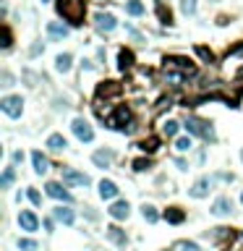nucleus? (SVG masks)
I'll list each match as a JSON object with an SVG mask.
<instances>
[{"label":"nucleus","mask_w":243,"mask_h":251,"mask_svg":"<svg viewBox=\"0 0 243 251\" xmlns=\"http://www.w3.org/2000/svg\"><path fill=\"white\" fill-rule=\"evenodd\" d=\"M58 13L68 21L71 26L84 24V13H87V0H60L58 3Z\"/></svg>","instance_id":"1"},{"label":"nucleus","mask_w":243,"mask_h":251,"mask_svg":"<svg viewBox=\"0 0 243 251\" xmlns=\"http://www.w3.org/2000/svg\"><path fill=\"white\" fill-rule=\"evenodd\" d=\"M183 128H186L191 136H199V139H204V141H217V134H215V128H212L209 120H201V118L188 115L186 123H183Z\"/></svg>","instance_id":"2"},{"label":"nucleus","mask_w":243,"mask_h":251,"mask_svg":"<svg viewBox=\"0 0 243 251\" xmlns=\"http://www.w3.org/2000/svg\"><path fill=\"white\" fill-rule=\"evenodd\" d=\"M0 110L8 118H21V113H24V100H21L19 94H8V97L0 100Z\"/></svg>","instance_id":"3"},{"label":"nucleus","mask_w":243,"mask_h":251,"mask_svg":"<svg viewBox=\"0 0 243 251\" xmlns=\"http://www.w3.org/2000/svg\"><path fill=\"white\" fill-rule=\"evenodd\" d=\"M71 128H73V134H76V139H79V141H84V144H92V141H94V128L89 126V120L73 118Z\"/></svg>","instance_id":"4"},{"label":"nucleus","mask_w":243,"mask_h":251,"mask_svg":"<svg viewBox=\"0 0 243 251\" xmlns=\"http://www.w3.org/2000/svg\"><path fill=\"white\" fill-rule=\"evenodd\" d=\"M60 178H63V183L68 186H92V178L87 176V173H79L73 170V167H63V173H60Z\"/></svg>","instance_id":"5"},{"label":"nucleus","mask_w":243,"mask_h":251,"mask_svg":"<svg viewBox=\"0 0 243 251\" xmlns=\"http://www.w3.org/2000/svg\"><path fill=\"white\" fill-rule=\"evenodd\" d=\"M94 26H97V32L110 34V32H115V29H118V21H115V16H112V13L97 11V13H94Z\"/></svg>","instance_id":"6"},{"label":"nucleus","mask_w":243,"mask_h":251,"mask_svg":"<svg viewBox=\"0 0 243 251\" xmlns=\"http://www.w3.org/2000/svg\"><path fill=\"white\" fill-rule=\"evenodd\" d=\"M212 186H215V178H209V176H201L196 183L188 188V196L191 199H204V196H209V191H212Z\"/></svg>","instance_id":"7"},{"label":"nucleus","mask_w":243,"mask_h":251,"mask_svg":"<svg viewBox=\"0 0 243 251\" xmlns=\"http://www.w3.org/2000/svg\"><path fill=\"white\" fill-rule=\"evenodd\" d=\"M19 228H21V230H26V233H34V230H40V217H37L32 209H24V212H19Z\"/></svg>","instance_id":"8"},{"label":"nucleus","mask_w":243,"mask_h":251,"mask_svg":"<svg viewBox=\"0 0 243 251\" xmlns=\"http://www.w3.org/2000/svg\"><path fill=\"white\" fill-rule=\"evenodd\" d=\"M44 194H47L50 199H58V202H66V204L73 202V196L63 188V183H55V181H50V183L44 186Z\"/></svg>","instance_id":"9"},{"label":"nucleus","mask_w":243,"mask_h":251,"mask_svg":"<svg viewBox=\"0 0 243 251\" xmlns=\"http://www.w3.org/2000/svg\"><path fill=\"white\" fill-rule=\"evenodd\" d=\"M68 34H71V26L63 24V21H50L47 24V37L52 42H63Z\"/></svg>","instance_id":"10"},{"label":"nucleus","mask_w":243,"mask_h":251,"mask_svg":"<svg viewBox=\"0 0 243 251\" xmlns=\"http://www.w3.org/2000/svg\"><path fill=\"white\" fill-rule=\"evenodd\" d=\"M209 212L215 217H227L233 212V199H230V196H217V199L212 202V209Z\"/></svg>","instance_id":"11"},{"label":"nucleus","mask_w":243,"mask_h":251,"mask_svg":"<svg viewBox=\"0 0 243 251\" xmlns=\"http://www.w3.org/2000/svg\"><path fill=\"white\" fill-rule=\"evenodd\" d=\"M108 215L112 220H128V215H131V204H128L126 199H115V202L110 204Z\"/></svg>","instance_id":"12"},{"label":"nucleus","mask_w":243,"mask_h":251,"mask_svg":"<svg viewBox=\"0 0 243 251\" xmlns=\"http://www.w3.org/2000/svg\"><path fill=\"white\" fill-rule=\"evenodd\" d=\"M128 120H131V113H128V108H118V110L108 118V126H110V128H120V131H123Z\"/></svg>","instance_id":"13"},{"label":"nucleus","mask_w":243,"mask_h":251,"mask_svg":"<svg viewBox=\"0 0 243 251\" xmlns=\"http://www.w3.org/2000/svg\"><path fill=\"white\" fill-rule=\"evenodd\" d=\"M52 217H55L58 223H63V225H73L76 223V212L68 207V204H66V207H63V204H58V207L52 209Z\"/></svg>","instance_id":"14"},{"label":"nucleus","mask_w":243,"mask_h":251,"mask_svg":"<svg viewBox=\"0 0 243 251\" xmlns=\"http://www.w3.org/2000/svg\"><path fill=\"white\" fill-rule=\"evenodd\" d=\"M118 194H120V188H118V183H112V181H100V196L105 202H110V199H118Z\"/></svg>","instance_id":"15"},{"label":"nucleus","mask_w":243,"mask_h":251,"mask_svg":"<svg viewBox=\"0 0 243 251\" xmlns=\"http://www.w3.org/2000/svg\"><path fill=\"white\" fill-rule=\"evenodd\" d=\"M32 165H34V173L37 176H47L50 170V160L42 155V152H32Z\"/></svg>","instance_id":"16"},{"label":"nucleus","mask_w":243,"mask_h":251,"mask_svg":"<svg viewBox=\"0 0 243 251\" xmlns=\"http://www.w3.org/2000/svg\"><path fill=\"white\" fill-rule=\"evenodd\" d=\"M44 147H47L50 152H66L68 139H66L63 134H50V136H47V141H44Z\"/></svg>","instance_id":"17"},{"label":"nucleus","mask_w":243,"mask_h":251,"mask_svg":"<svg viewBox=\"0 0 243 251\" xmlns=\"http://www.w3.org/2000/svg\"><path fill=\"white\" fill-rule=\"evenodd\" d=\"M112 160H115V155H112L110 149H97L94 155H92V162H94L97 167H102V170L112 165Z\"/></svg>","instance_id":"18"},{"label":"nucleus","mask_w":243,"mask_h":251,"mask_svg":"<svg viewBox=\"0 0 243 251\" xmlns=\"http://www.w3.org/2000/svg\"><path fill=\"white\" fill-rule=\"evenodd\" d=\"M71 66H73V55H71V52H60V55L55 58V71L58 73H68V71H71Z\"/></svg>","instance_id":"19"},{"label":"nucleus","mask_w":243,"mask_h":251,"mask_svg":"<svg viewBox=\"0 0 243 251\" xmlns=\"http://www.w3.org/2000/svg\"><path fill=\"white\" fill-rule=\"evenodd\" d=\"M108 238L115 243V246H120V249H126V243H128V235L120 230V228H115V225L108 228Z\"/></svg>","instance_id":"20"},{"label":"nucleus","mask_w":243,"mask_h":251,"mask_svg":"<svg viewBox=\"0 0 243 251\" xmlns=\"http://www.w3.org/2000/svg\"><path fill=\"white\" fill-rule=\"evenodd\" d=\"M165 220L173 223V225H180L186 220V212L180 209V207H168V209H165Z\"/></svg>","instance_id":"21"},{"label":"nucleus","mask_w":243,"mask_h":251,"mask_svg":"<svg viewBox=\"0 0 243 251\" xmlns=\"http://www.w3.org/2000/svg\"><path fill=\"white\" fill-rule=\"evenodd\" d=\"M13 181H16V167L8 165V167L3 170V176H0V188H11Z\"/></svg>","instance_id":"22"},{"label":"nucleus","mask_w":243,"mask_h":251,"mask_svg":"<svg viewBox=\"0 0 243 251\" xmlns=\"http://www.w3.org/2000/svg\"><path fill=\"white\" fill-rule=\"evenodd\" d=\"M144 3L141 0H126V13L128 16H144Z\"/></svg>","instance_id":"23"},{"label":"nucleus","mask_w":243,"mask_h":251,"mask_svg":"<svg viewBox=\"0 0 243 251\" xmlns=\"http://www.w3.org/2000/svg\"><path fill=\"white\" fill-rule=\"evenodd\" d=\"M194 149V136H178L176 139V152H191Z\"/></svg>","instance_id":"24"},{"label":"nucleus","mask_w":243,"mask_h":251,"mask_svg":"<svg viewBox=\"0 0 243 251\" xmlns=\"http://www.w3.org/2000/svg\"><path fill=\"white\" fill-rule=\"evenodd\" d=\"M141 215H144V220H147V223H152V225H155L157 220H159L157 207H152V204H144V207H141Z\"/></svg>","instance_id":"25"},{"label":"nucleus","mask_w":243,"mask_h":251,"mask_svg":"<svg viewBox=\"0 0 243 251\" xmlns=\"http://www.w3.org/2000/svg\"><path fill=\"white\" fill-rule=\"evenodd\" d=\"M16 246H19V251H40V243L32 238H19Z\"/></svg>","instance_id":"26"},{"label":"nucleus","mask_w":243,"mask_h":251,"mask_svg":"<svg viewBox=\"0 0 243 251\" xmlns=\"http://www.w3.org/2000/svg\"><path fill=\"white\" fill-rule=\"evenodd\" d=\"M180 131V123H178V120H165V123H162V134L165 136H176Z\"/></svg>","instance_id":"27"},{"label":"nucleus","mask_w":243,"mask_h":251,"mask_svg":"<svg viewBox=\"0 0 243 251\" xmlns=\"http://www.w3.org/2000/svg\"><path fill=\"white\" fill-rule=\"evenodd\" d=\"M118 60H120V71H126V68H131V60H133V55L128 50H120V55H118Z\"/></svg>","instance_id":"28"},{"label":"nucleus","mask_w":243,"mask_h":251,"mask_svg":"<svg viewBox=\"0 0 243 251\" xmlns=\"http://www.w3.org/2000/svg\"><path fill=\"white\" fill-rule=\"evenodd\" d=\"M157 16H159V21L162 24H173V16H170V11H165V5L157 0Z\"/></svg>","instance_id":"29"},{"label":"nucleus","mask_w":243,"mask_h":251,"mask_svg":"<svg viewBox=\"0 0 243 251\" xmlns=\"http://www.w3.org/2000/svg\"><path fill=\"white\" fill-rule=\"evenodd\" d=\"M180 11H183L186 16H194L196 13V0H180Z\"/></svg>","instance_id":"30"},{"label":"nucleus","mask_w":243,"mask_h":251,"mask_svg":"<svg viewBox=\"0 0 243 251\" xmlns=\"http://www.w3.org/2000/svg\"><path fill=\"white\" fill-rule=\"evenodd\" d=\"M26 196H29V202H32L34 207H40V204H42V196H40V191H37V188H29Z\"/></svg>","instance_id":"31"},{"label":"nucleus","mask_w":243,"mask_h":251,"mask_svg":"<svg viewBox=\"0 0 243 251\" xmlns=\"http://www.w3.org/2000/svg\"><path fill=\"white\" fill-rule=\"evenodd\" d=\"M178 249L180 251H201V246H199V243H194V241H183Z\"/></svg>","instance_id":"32"},{"label":"nucleus","mask_w":243,"mask_h":251,"mask_svg":"<svg viewBox=\"0 0 243 251\" xmlns=\"http://www.w3.org/2000/svg\"><path fill=\"white\" fill-rule=\"evenodd\" d=\"M0 79H3V84H0V87H5V89L13 87V76H11L8 71H3V73H0Z\"/></svg>","instance_id":"33"},{"label":"nucleus","mask_w":243,"mask_h":251,"mask_svg":"<svg viewBox=\"0 0 243 251\" xmlns=\"http://www.w3.org/2000/svg\"><path fill=\"white\" fill-rule=\"evenodd\" d=\"M149 167V160H136L133 162V170H147Z\"/></svg>","instance_id":"34"},{"label":"nucleus","mask_w":243,"mask_h":251,"mask_svg":"<svg viewBox=\"0 0 243 251\" xmlns=\"http://www.w3.org/2000/svg\"><path fill=\"white\" fill-rule=\"evenodd\" d=\"M21 162H24V152L16 149V152H13V165H21Z\"/></svg>","instance_id":"35"},{"label":"nucleus","mask_w":243,"mask_h":251,"mask_svg":"<svg viewBox=\"0 0 243 251\" xmlns=\"http://www.w3.org/2000/svg\"><path fill=\"white\" fill-rule=\"evenodd\" d=\"M196 52H199L201 58H207V60H212V52H209L207 47H196Z\"/></svg>","instance_id":"36"},{"label":"nucleus","mask_w":243,"mask_h":251,"mask_svg":"<svg viewBox=\"0 0 243 251\" xmlns=\"http://www.w3.org/2000/svg\"><path fill=\"white\" fill-rule=\"evenodd\" d=\"M176 165H178V170H188V162H186V160H180V157H176Z\"/></svg>","instance_id":"37"},{"label":"nucleus","mask_w":243,"mask_h":251,"mask_svg":"<svg viewBox=\"0 0 243 251\" xmlns=\"http://www.w3.org/2000/svg\"><path fill=\"white\" fill-rule=\"evenodd\" d=\"M52 220H55V217H52ZM52 220H44V230H47V233H52V228H55V223H52Z\"/></svg>","instance_id":"38"},{"label":"nucleus","mask_w":243,"mask_h":251,"mask_svg":"<svg viewBox=\"0 0 243 251\" xmlns=\"http://www.w3.org/2000/svg\"><path fill=\"white\" fill-rule=\"evenodd\" d=\"M42 3H52V0H42Z\"/></svg>","instance_id":"39"},{"label":"nucleus","mask_w":243,"mask_h":251,"mask_svg":"<svg viewBox=\"0 0 243 251\" xmlns=\"http://www.w3.org/2000/svg\"><path fill=\"white\" fill-rule=\"evenodd\" d=\"M241 204H243V194H241Z\"/></svg>","instance_id":"40"},{"label":"nucleus","mask_w":243,"mask_h":251,"mask_svg":"<svg viewBox=\"0 0 243 251\" xmlns=\"http://www.w3.org/2000/svg\"><path fill=\"white\" fill-rule=\"evenodd\" d=\"M241 160H243V152H241Z\"/></svg>","instance_id":"41"},{"label":"nucleus","mask_w":243,"mask_h":251,"mask_svg":"<svg viewBox=\"0 0 243 251\" xmlns=\"http://www.w3.org/2000/svg\"><path fill=\"white\" fill-rule=\"evenodd\" d=\"M212 3H217V0H212Z\"/></svg>","instance_id":"42"}]
</instances>
